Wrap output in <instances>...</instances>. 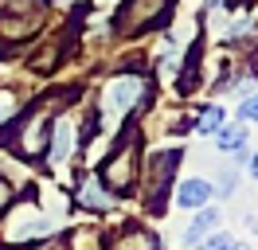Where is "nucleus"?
I'll use <instances>...</instances> for the list:
<instances>
[{
  "label": "nucleus",
  "instance_id": "nucleus-12",
  "mask_svg": "<svg viewBox=\"0 0 258 250\" xmlns=\"http://www.w3.org/2000/svg\"><path fill=\"white\" fill-rule=\"evenodd\" d=\"M208 4H211V8H215V4H223V0H208Z\"/></svg>",
  "mask_w": 258,
  "mask_h": 250
},
{
  "label": "nucleus",
  "instance_id": "nucleus-6",
  "mask_svg": "<svg viewBox=\"0 0 258 250\" xmlns=\"http://www.w3.org/2000/svg\"><path fill=\"white\" fill-rule=\"evenodd\" d=\"M204 250H246V246L235 242L231 234H211V238H204Z\"/></svg>",
  "mask_w": 258,
  "mask_h": 250
},
{
  "label": "nucleus",
  "instance_id": "nucleus-2",
  "mask_svg": "<svg viewBox=\"0 0 258 250\" xmlns=\"http://www.w3.org/2000/svg\"><path fill=\"white\" fill-rule=\"evenodd\" d=\"M211 192H215V188H211L208 180H184L180 192H176V203H180V207H196V211H200V207H208Z\"/></svg>",
  "mask_w": 258,
  "mask_h": 250
},
{
  "label": "nucleus",
  "instance_id": "nucleus-4",
  "mask_svg": "<svg viewBox=\"0 0 258 250\" xmlns=\"http://www.w3.org/2000/svg\"><path fill=\"white\" fill-rule=\"evenodd\" d=\"M215 141H219V149H227V153H231V149L239 153L242 145H246V129H242V125H219Z\"/></svg>",
  "mask_w": 258,
  "mask_h": 250
},
{
  "label": "nucleus",
  "instance_id": "nucleus-1",
  "mask_svg": "<svg viewBox=\"0 0 258 250\" xmlns=\"http://www.w3.org/2000/svg\"><path fill=\"white\" fill-rule=\"evenodd\" d=\"M219 219L223 215H219L215 207H200V215H196L192 223H188V231H184V246H200V242L219 227Z\"/></svg>",
  "mask_w": 258,
  "mask_h": 250
},
{
  "label": "nucleus",
  "instance_id": "nucleus-10",
  "mask_svg": "<svg viewBox=\"0 0 258 250\" xmlns=\"http://www.w3.org/2000/svg\"><path fill=\"white\" fill-rule=\"evenodd\" d=\"M246 231H250V234H258V215H246Z\"/></svg>",
  "mask_w": 258,
  "mask_h": 250
},
{
  "label": "nucleus",
  "instance_id": "nucleus-11",
  "mask_svg": "<svg viewBox=\"0 0 258 250\" xmlns=\"http://www.w3.org/2000/svg\"><path fill=\"white\" fill-rule=\"evenodd\" d=\"M246 164H250V176L258 180V153H254V156H246Z\"/></svg>",
  "mask_w": 258,
  "mask_h": 250
},
{
  "label": "nucleus",
  "instance_id": "nucleus-5",
  "mask_svg": "<svg viewBox=\"0 0 258 250\" xmlns=\"http://www.w3.org/2000/svg\"><path fill=\"white\" fill-rule=\"evenodd\" d=\"M219 125H223V109H219V106H208L196 129H200V133H208V137H215V133H219Z\"/></svg>",
  "mask_w": 258,
  "mask_h": 250
},
{
  "label": "nucleus",
  "instance_id": "nucleus-3",
  "mask_svg": "<svg viewBox=\"0 0 258 250\" xmlns=\"http://www.w3.org/2000/svg\"><path fill=\"white\" fill-rule=\"evenodd\" d=\"M137 94H141V82H137V78H121V82L110 86V106L113 109H129L137 102Z\"/></svg>",
  "mask_w": 258,
  "mask_h": 250
},
{
  "label": "nucleus",
  "instance_id": "nucleus-8",
  "mask_svg": "<svg viewBox=\"0 0 258 250\" xmlns=\"http://www.w3.org/2000/svg\"><path fill=\"white\" fill-rule=\"evenodd\" d=\"M239 117L242 121H258V94H250V98L239 106Z\"/></svg>",
  "mask_w": 258,
  "mask_h": 250
},
{
  "label": "nucleus",
  "instance_id": "nucleus-7",
  "mask_svg": "<svg viewBox=\"0 0 258 250\" xmlns=\"http://www.w3.org/2000/svg\"><path fill=\"white\" fill-rule=\"evenodd\" d=\"M55 160H63V156H71V125H59V133H55Z\"/></svg>",
  "mask_w": 258,
  "mask_h": 250
},
{
  "label": "nucleus",
  "instance_id": "nucleus-9",
  "mask_svg": "<svg viewBox=\"0 0 258 250\" xmlns=\"http://www.w3.org/2000/svg\"><path fill=\"white\" fill-rule=\"evenodd\" d=\"M231 192H235V172L227 168L223 176H219V196H231Z\"/></svg>",
  "mask_w": 258,
  "mask_h": 250
}]
</instances>
